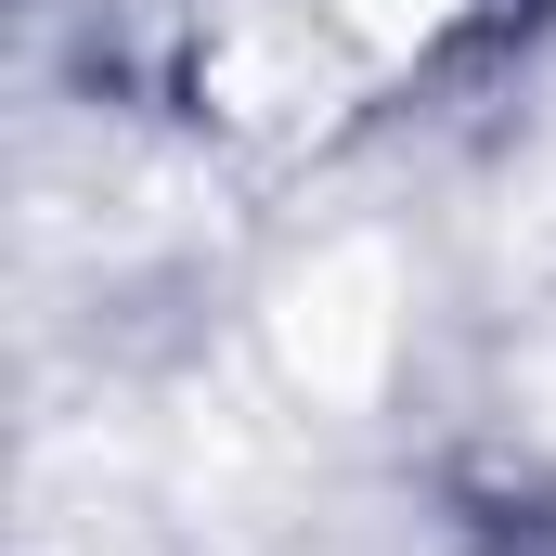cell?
<instances>
[{"mask_svg":"<svg viewBox=\"0 0 556 556\" xmlns=\"http://www.w3.org/2000/svg\"><path fill=\"white\" fill-rule=\"evenodd\" d=\"M389 363V247H337L285 285V376L311 402H363Z\"/></svg>","mask_w":556,"mask_h":556,"instance_id":"6da1fadb","label":"cell"},{"mask_svg":"<svg viewBox=\"0 0 556 556\" xmlns=\"http://www.w3.org/2000/svg\"><path fill=\"white\" fill-rule=\"evenodd\" d=\"M337 13H363L376 39H415V26H427V13H440V0H337Z\"/></svg>","mask_w":556,"mask_h":556,"instance_id":"7a4b0ae2","label":"cell"}]
</instances>
